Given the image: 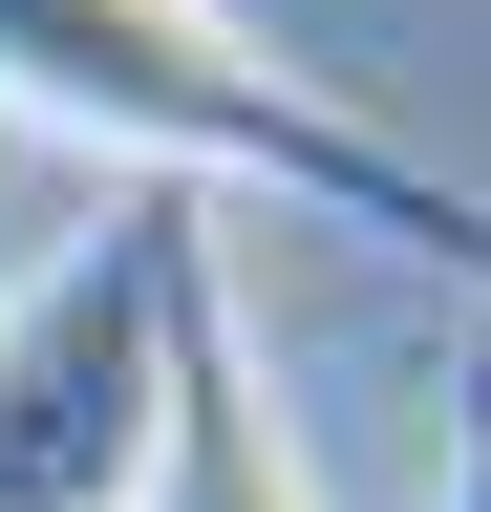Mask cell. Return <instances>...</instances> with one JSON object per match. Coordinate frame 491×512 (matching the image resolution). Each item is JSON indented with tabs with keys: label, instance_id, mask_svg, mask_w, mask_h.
<instances>
[{
	"label": "cell",
	"instance_id": "6da1fadb",
	"mask_svg": "<svg viewBox=\"0 0 491 512\" xmlns=\"http://www.w3.org/2000/svg\"><path fill=\"white\" fill-rule=\"evenodd\" d=\"M0 107L86 128V150H150V171H193V192H278V214L385 235V256H427V278L491 299V192L427 171L406 128L321 107L299 64H257L235 22H193V0H0Z\"/></svg>",
	"mask_w": 491,
	"mask_h": 512
},
{
	"label": "cell",
	"instance_id": "7a4b0ae2",
	"mask_svg": "<svg viewBox=\"0 0 491 512\" xmlns=\"http://www.w3.org/2000/svg\"><path fill=\"white\" fill-rule=\"evenodd\" d=\"M193 192L107 214L65 278L0 320V512H129L150 470V363H171V278H193Z\"/></svg>",
	"mask_w": 491,
	"mask_h": 512
},
{
	"label": "cell",
	"instance_id": "3957f363",
	"mask_svg": "<svg viewBox=\"0 0 491 512\" xmlns=\"http://www.w3.org/2000/svg\"><path fill=\"white\" fill-rule=\"evenodd\" d=\"M129 512H321V470H299V427H278V363H257V320H235L214 256L171 278V363H150Z\"/></svg>",
	"mask_w": 491,
	"mask_h": 512
},
{
	"label": "cell",
	"instance_id": "277c9868",
	"mask_svg": "<svg viewBox=\"0 0 491 512\" xmlns=\"http://www.w3.org/2000/svg\"><path fill=\"white\" fill-rule=\"evenodd\" d=\"M449 512H491V320H470V384H449Z\"/></svg>",
	"mask_w": 491,
	"mask_h": 512
}]
</instances>
